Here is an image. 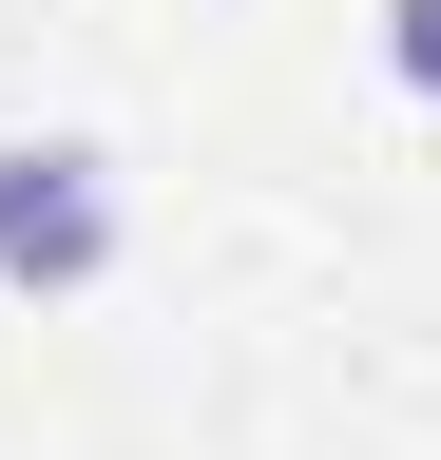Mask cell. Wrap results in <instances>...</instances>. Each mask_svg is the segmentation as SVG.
I'll return each mask as SVG.
<instances>
[{"mask_svg":"<svg viewBox=\"0 0 441 460\" xmlns=\"http://www.w3.org/2000/svg\"><path fill=\"white\" fill-rule=\"evenodd\" d=\"M384 77H403V96H441V0H384Z\"/></svg>","mask_w":441,"mask_h":460,"instance_id":"obj_2","label":"cell"},{"mask_svg":"<svg viewBox=\"0 0 441 460\" xmlns=\"http://www.w3.org/2000/svg\"><path fill=\"white\" fill-rule=\"evenodd\" d=\"M116 250H135L116 154H96V135H0V288H20V307L116 288Z\"/></svg>","mask_w":441,"mask_h":460,"instance_id":"obj_1","label":"cell"}]
</instances>
